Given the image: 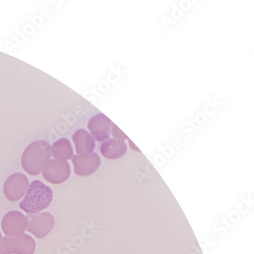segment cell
I'll use <instances>...</instances> for the list:
<instances>
[{
	"mask_svg": "<svg viewBox=\"0 0 254 254\" xmlns=\"http://www.w3.org/2000/svg\"><path fill=\"white\" fill-rule=\"evenodd\" d=\"M53 196L52 188L40 180H35L28 187L26 195L20 203L19 207L28 215L36 214L49 207Z\"/></svg>",
	"mask_w": 254,
	"mask_h": 254,
	"instance_id": "obj_2",
	"label": "cell"
},
{
	"mask_svg": "<svg viewBox=\"0 0 254 254\" xmlns=\"http://www.w3.org/2000/svg\"><path fill=\"white\" fill-rule=\"evenodd\" d=\"M26 219L27 231L38 238H45L55 228V217L48 211L28 215Z\"/></svg>",
	"mask_w": 254,
	"mask_h": 254,
	"instance_id": "obj_4",
	"label": "cell"
},
{
	"mask_svg": "<svg viewBox=\"0 0 254 254\" xmlns=\"http://www.w3.org/2000/svg\"><path fill=\"white\" fill-rule=\"evenodd\" d=\"M70 166L65 160H50L42 170L44 178L52 184H62L70 176Z\"/></svg>",
	"mask_w": 254,
	"mask_h": 254,
	"instance_id": "obj_5",
	"label": "cell"
},
{
	"mask_svg": "<svg viewBox=\"0 0 254 254\" xmlns=\"http://www.w3.org/2000/svg\"><path fill=\"white\" fill-rule=\"evenodd\" d=\"M52 155L55 159L60 160H69L73 158V150L69 139H59L54 142L52 146Z\"/></svg>",
	"mask_w": 254,
	"mask_h": 254,
	"instance_id": "obj_12",
	"label": "cell"
},
{
	"mask_svg": "<svg viewBox=\"0 0 254 254\" xmlns=\"http://www.w3.org/2000/svg\"><path fill=\"white\" fill-rule=\"evenodd\" d=\"M71 160L74 166L75 174L80 177L92 175L101 166V157L96 153L88 155H75Z\"/></svg>",
	"mask_w": 254,
	"mask_h": 254,
	"instance_id": "obj_9",
	"label": "cell"
},
{
	"mask_svg": "<svg viewBox=\"0 0 254 254\" xmlns=\"http://www.w3.org/2000/svg\"><path fill=\"white\" fill-rule=\"evenodd\" d=\"M113 122L103 113L95 115L88 122L87 127L95 140L104 142L111 136V126Z\"/></svg>",
	"mask_w": 254,
	"mask_h": 254,
	"instance_id": "obj_8",
	"label": "cell"
},
{
	"mask_svg": "<svg viewBox=\"0 0 254 254\" xmlns=\"http://www.w3.org/2000/svg\"><path fill=\"white\" fill-rule=\"evenodd\" d=\"M76 152L77 155H88L93 154L96 148V140L87 130L79 128L73 134Z\"/></svg>",
	"mask_w": 254,
	"mask_h": 254,
	"instance_id": "obj_10",
	"label": "cell"
},
{
	"mask_svg": "<svg viewBox=\"0 0 254 254\" xmlns=\"http://www.w3.org/2000/svg\"><path fill=\"white\" fill-rule=\"evenodd\" d=\"M52 157V146L45 140L32 142L24 150L22 166L25 172L32 176H37L43 170Z\"/></svg>",
	"mask_w": 254,
	"mask_h": 254,
	"instance_id": "obj_1",
	"label": "cell"
},
{
	"mask_svg": "<svg viewBox=\"0 0 254 254\" xmlns=\"http://www.w3.org/2000/svg\"><path fill=\"white\" fill-rule=\"evenodd\" d=\"M29 187L28 177L21 173L10 175L4 184L5 198L11 201H17L23 197Z\"/></svg>",
	"mask_w": 254,
	"mask_h": 254,
	"instance_id": "obj_6",
	"label": "cell"
},
{
	"mask_svg": "<svg viewBox=\"0 0 254 254\" xmlns=\"http://www.w3.org/2000/svg\"><path fill=\"white\" fill-rule=\"evenodd\" d=\"M127 150V144L125 140L115 137L103 142L100 147L101 154L109 160H117L124 157Z\"/></svg>",
	"mask_w": 254,
	"mask_h": 254,
	"instance_id": "obj_11",
	"label": "cell"
},
{
	"mask_svg": "<svg viewBox=\"0 0 254 254\" xmlns=\"http://www.w3.org/2000/svg\"><path fill=\"white\" fill-rule=\"evenodd\" d=\"M2 229L6 236L23 235L27 229L26 216L18 211H8L2 218Z\"/></svg>",
	"mask_w": 254,
	"mask_h": 254,
	"instance_id": "obj_7",
	"label": "cell"
},
{
	"mask_svg": "<svg viewBox=\"0 0 254 254\" xmlns=\"http://www.w3.org/2000/svg\"><path fill=\"white\" fill-rule=\"evenodd\" d=\"M36 243L30 235L5 236L0 243V254H34Z\"/></svg>",
	"mask_w": 254,
	"mask_h": 254,
	"instance_id": "obj_3",
	"label": "cell"
},
{
	"mask_svg": "<svg viewBox=\"0 0 254 254\" xmlns=\"http://www.w3.org/2000/svg\"><path fill=\"white\" fill-rule=\"evenodd\" d=\"M2 235H1V232H0V243H1V241H2Z\"/></svg>",
	"mask_w": 254,
	"mask_h": 254,
	"instance_id": "obj_13",
	"label": "cell"
}]
</instances>
